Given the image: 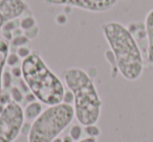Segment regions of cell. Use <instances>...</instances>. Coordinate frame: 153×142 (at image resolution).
Returning a JSON list of instances; mask_svg holds the SVG:
<instances>
[{"instance_id": "cell-5", "label": "cell", "mask_w": 153, "mask_h": 142, "mask_svg": "<svg viewBox=\"0 0 153 142\" xmlns=\"http://www.w3.org/2000/svg\"><path fill=\"white\" fill-rule=\"evenodd\" d=\"M23 108L13 100L0 113V142H14L21 134L24 125Z\"/></svg>"}, {"instance_id": "cell-2", "label": "cell", "mask_w": 153, "mask_h": 142, "mask_svg": "<svg viewBox=\"0 0 153 142\" xmlns=\"http://www.w3.org/2000/svg\"><path fill=\"white\" fill-rule=\"evenodd\" d=\"M20 68L24 83L38 102L46 106L63 102L65 96L63 83L38 51H32L22 60Z\"/></svg>"}, {"instance_id": "cell-18", "label": "cell", "mask_w": 153, "mask_h": 142, "mask_svg": "<svg viewBox=\"0 0 153 142\" xmlns=\"http://www.w3.org/2000/svg\"><path fill=\"white\" fill-rule=\"evenodd\" d=\"M117 1H119V0H117ZM122 1H126V0H122Z\"/></svg>"}, {"instance_id": "cell-4", "label": "cell", "mask_w": 153, "mask_h": 142, "mask_svg": "<svg viewBox=\"0 0 153 142\" xmlns=\"http://www.w3.org/2000/svg\"><path fill=\"white\" fill-rule=\"evenodd\" d=\"M74 118V107L67 102L48 106L33 121L27 142H53Z\"/></svg>"}, {"instance_id": "cell-8", "label": "cell", "mask_w": 153, "mask_h": 142, "mask_svg": "<svg viewBox=\"0 0 153 142\" xmlns=\"http://www.w3.org/2000/svg\"><path fill=\"white\" fill-rule=\"evenodd\" d=\"M145 27H146L147 36V60L153 65V10H151L145 19Z\"/></svg>"}, {"instance_id": "cell-15", "label": "cell", "mask_w": 153, "mask_h": 142, "mask_svg": "<svg viewBox=\"0 0 153 142\" xmlns=\"http://www.w3.org/2000/svg\"><path fill=\"white\" fill-rule=\"evenodd\" d=\"M30 52H32V50L27 46H21L19 48H17V55L22 60L25 59L26 57H28L30 54Z\"/></svg>"}, {"instance_id": "cell-16", "label": "cell", "mask_w": 153, "mask_h": 142, "mask_svg": "<svg viewBox=\"0 0 153 142\" xmlns=\"http://www.w3.org/2000/svg\"><path fill=\"white\" fill-rule=\"evenodd\" d=\"M19 60L20 57L17 54H10L9 57H7V65H10L11 67H14L19 62Z\"/></svg>"}, {"instance_id": "cell-9", "label": "cell", "mask_w": 153, "mask_h": 142, "mask_svg": "<svg viewBox=\"0 0 153 142\" xmlns=\"http://www.w3.org/2000/svg\"><path fill=\"white\" fill-rule=\"evenodd\" d=\"M10 55V43L9 41L0 40V94L3 92V75L4 67L7 64V57Z\"/></svg>"}, {"instance_id": "cell-12", "label": "cell", "mask_w": 153, "mask_h": 142, "mask_svg": "<svg viewBox=\"0 0 153 142\" xmlns=\"http://www.w3.org/2000/svg\"><path fill=\"white\" fill-rule=\"evenodd\" d=\"M83 125L79 124H76L71 127L69 132V135L74 141H79V140L82 139V135H83Z\"/></svg>"}, {"instance_id": "cell-1", "label": "cell", "mask_w": 153, "mask_h": 142, "mask_svg": "<svg viewBox=\"0 0 153 142\" xmlns=\"http://www.w3.org/2000/svg\"><path fill=\"white\" fill-rule=\"evenodd\" d=\"M101 28L122 77L131 82L140 79L144 70L143 53L128 27L120 22L109 21L103 23Z\"/></svg>"}, {"instance_id": "cell-6", "label": "cell", "mask_w": 153, "mask_h": 142, "mask_svg": "<svg viewBox=\"0 0 153 142\" xmlns=\"http://www.w3.org/2000/svg\"><path fill=\"white\" fill-rule=\"evenodd\" d=\"M45 2L53 5L76 7L91 13H104L112 9L117 0H45Z\"/></svg>"}, {"instance_id": "cell-10", "label": "cell", "mask_w": 153, "mask_h": 142, "mask_svg": "<svg viewBox=\"0 0 153 142\" xmlns=\"http://www.w3.org/2000/svg\"><path fill=\"white\" fill-rule=\"evenodd\" d=\"M42 104L40 102H30L24 108V119L27 121H34L42 113Z\"/></svg>"}, {"instance_id": "cell-7", "label": "cell", "mask_w": 153, "mask_h": 142, "mask_svg": "<svg viewBox=\"0 0 153 142\" xmlns=\"http://www.w3.org/2000/svg\"><path fill=\"white\" fill-rule=\"evenodd\" d=\"M28 11L25 0H0V32L7 22L21 18Z\"/></svg>"}, {"instance_id": "cell-17", "label": "cell", "mask_w": 153, "mask_h": 142, "mask_svg": "<svg viewBox=\"0 0 153 142\" xmlns=\"http://www.w3.org/2000/svg\"><path fill=\"white\" fill-rule=\"evenodd\" d=\"M76 142H98L97 141V138H92V137H86V138H82L81 140Z\"/></svg>"}, {"instance_id": "cell-11", "label": "cell", "mask_w": 153, "mask_h": 142, "mask_svg": "<svg viewBox=\"0 0 153 142\" xmlns=\"http://www.w3.org/2000/svg\"><path fill=\"white\" fill-rule=\"evenodd\" d=\"M36 26L38 25H37V22L35 20L34 16L30 13V11H28L27 13L24 14V18H22V19L20 18V27L23 30V34L35 28Z\"/></svg>"}, {"instance_id": "cell-13", "label": "cell", "mask_w": 153, "mask_h": 142, "mask_svg": "<svg viewBox=\"0 0 153 142\" xmlns=\"http://www.w3.org/2000/svg\"><path fill=\"white\" fill-rule=\"evenodd\" d=\"M84 129H87V131H90V132H86L88 135V137H92V138H97L99 135L101 134V131L97 124H94V125H88V127H84Z\"/></svg>"}, {"instance_id": "cell-14", "label": "cell", "mask_w": 153, "mask_h": 142, "mask_svg": "<svg viewBox=\"0 0 153 142\" xmlns=\"http://www.w3.org/2000/svg\"><path fill=\"white\" fill-rule=\"evenodd\" d=\"M10 97L12 98V100H13V102H18V104H19V102L22 100V98H23V95H22V93L17 89V88L14 87V88H12V90H11Z\"/></svg>"}, {"instance_id": "cell-3", "label": "cell", "mask_w": 153, "mask_h": 142, "mask_svg": "<svg viewBox=\"0 0 153 142\" xmlns=\"http://www.w3.org/2000/svg\"><path fill=\"white\" fill-rule=\"evenodd\" d=\"M62 77L74 96L72 107L76 121L83 127L97 124L103 102L91 75L81 68L71 67L64 70Z\"/></svg>"}]
</instances>
